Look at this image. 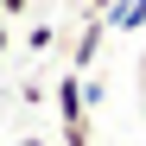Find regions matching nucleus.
<instances>
[{"label":"nucleus","mask_w":146,"mask_h":146,"mask_svg":"<svg viewBox=\"0 0 146 146\" xmlns=\"http://www.w3.org/2000/svg\"><path fill=\"white\" fill-rule=\"evenodd\" d=\"M57 114H64V133H83L89 127V102H83V76H76V70H70V76H57Z\"/></svg>","instance_id":"nucleus-1"},{"label":"nucleus","mask_w":146,"mask_h":146,"mask_svg":"<svg viewBox=\"0 0 146 146\" xmlns=\"http://www.w3.org/2000/svg\"><path fill=\"white\" fill-rule=\"evenodd\" d=\"M102 38H108V26H102V19H89V26H83V38H76V57H70V70H76V76H89V70H95Z\"/></svg>","instance_id":"nucleus-2"},{"label":"nucleus","mask_w":146,"mask_h":146,"mask_svg":"<svg viewBox=\"0 0 146 146\" xmlns=\"http://www.w3.org/2000/svg\"><path fill=\"white\" fill-rule=\"evenodd\" d=\"M102 26H108V32H140V26H146V0H121Z\"/></svg>","instance_id":"nucleus-3"},{"label":"nucleus","mask_w":146,"mask_h":146,"mask_svg":"<svg viewBox=\"0 0 146 146\" xmlns=\"http://www.w3.org/2000/svg\"><path fill=\"white\" fill-rule=\"evenodd\" d=\"M51 44H57V32H51V26H32V38H26V51H51Z\"/></svg>","instance_id":"nucleus-4"},{"label":"nucleus","mask_w":146,"mask_h":146,"mask_svg":"<svg viewBox=\"0 0 146 146\" xmlns=\"http://www.w3.org/2000/svg\"><path fill=\"white\" fill-rule=\"evenodd\" d=\"M26 7H32V0H0V19H19Z\"/></svg>","instance_id":"nucleus-5"},{"label":"nucleus","mask_w":146,"mask_h":146,"mask_svg":"<svg viewBox=\"0 0 146 146\" xmlns=\"http://www.w3.org/2000/svg\"><path fill=\"white\" fill-rule=\"evenodd\" d=\"M114 7H121V0H89V19H108Z\"/></svg>","instance_id":"nucleus-6"},{"label":"nucleus","mask_w":146,"mask_h":146,"mask_svg":"<svg viewBox=\"0 0 146 146\" xmlns=\"http://www.w3.org/2000/svg\"><path fill=\"white\" fill-rule=\"evenodd\" d=\"M0 57H7V19H0Z\"/></svg>","instance_id":"nucleus-7"},{"label":"nucleus","mask_w":146,"mask_h":146,"mask_svg":"<svg viewBox=\"0 0 146 146\" xmlns=\"http://www.w3.org/2000/svg\"><path fill=\"white\" fill-rule=\"evenodd\" d=\"M19 146H51V140H19Z\"/></svg>","instance_id":"nucleus-8"}]
</instances>
